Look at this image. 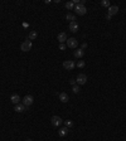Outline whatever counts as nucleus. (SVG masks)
<instances>
[{"instance_id":"4468645a","label":"nucleus","mask_w":126,"mask_h":141,"mask_svg":"<svg viewBox=\"0 0 126 141\" xmlns=\"http://www.w3.org/2000/svg\"><path fill=\"white\" fill-rule=\"evenodd\" d=\"M83 54H85V50L83 49H75V52H73V56L76 58H78V59L83 57Z\"/></svg>"},{"instance_id":"412c9836","label":"nucleus","mask_w":126,"mask_h":141,"mask_svg":"<svg viewBox=\"0 0 126 141\" xmlns=\"http://www.w3.org/2000/svg\"><path fill=\"white\" fill-rule=\"evenodd\" d=\"M72 92H73V93H78V92H79V86H78V84L72 86Z\"/></svg>"},{"instance_id":"1a4fd4ad","label":"nucleus","mask_w":126,"mask_h":141,"mask_svg":"<svg viewBox=\"0 0 126 141\" xmlns=\"http://www.w3.org/2000/svg\"><path fill=\"white\" fill-rule=\"evenodd\" d=\"M78 23L77 21H71L69 23V30L72 31V33H77L78 31Z\"/></svg>"},{"instance_id":"a878e982","label":"nucleus","mask_w":126,"mask_h":141,"mask_svg":"<svg viewBox=\"0 0 126 141\" xmlns=\"http://www.w3.org/2000/svg\"><path fill=\"white\" fill-rule=\"evenodd\" d=\"M111 18H112V16L107 14V15H106V20H111Z\"/></svg>"},{"instance_id":"4be33fe9","label":"nucleus","mask_w":126,"mask_h":141,"mask_svg":"<svg viewBox=\"0 0 126 141\" xmlns=\"http://www.w3.org/2000/svg\"><path fill=\"white\" fill-rule=\"evenodd\" d=\"M76 66H77V67H79V68H83V67H85V61H78Z\"/></svg>"},{"instance_id":"5701e85b","label":"nucleus","mask_w":126,"mask_h":141,"mask_svg":"<svg viewBox=\"0 0 126 141\" xmlns=\"http://www.w3.org/2000/svg\"><path fill=\"white\" fill-rule=\"evenodd\" d=\"M66 47H67L66 44H59V49H61V50H64V49H66Z\"/></svg>"},{"instance_id":"6e6552de","label":"nucleus","mask_w":126,"mask_h":141,"mask_svg":"<svg viewBox=\"0 0 126 141\" xmlns=\"http://www.w3.org/2000/svg\"><path fill=\"white\" fill-rule=\"evenodd\" d=\"M117 13H119V6L117 5H111L110 8H109V13H107L109 15H111V16L116 15Z\"/></svg>"},{"instance_id":"7ed1b4c3","label":"nucleus","mask_w":126,"mask_h":141,"mask_svg":"<svg viewBox=\"0 0 126 141\" xmlns=\"http://www.w3.org/2000/svg\"><path fill=\"white\" fill-rule=\"evenodd\" d=\"M86 82H87V76L83 74V73H79L77 76V78H76V83L78 86H83V84H86Z\"/></svg>"},{"instance_id":"9b49d317","label":"nucleus","mask_w":126,"mask_h":141,"mask_svg":"<svg viewBox=\"0 0 126 141\" xmlns=\"http://www.w3.org/2000/svg\"><path fill=\"white\" fill-rule=\"evenodd\" d=\"M68 131H69V128H68V127H66V126H63V127H61V128L58 130V135H59L61 137L67 136V135H68Z\"/></svg>"},{"instance_id":"20e7f679","label":"nucleus","mask_w":126,"mask_h":141,"mask_svg":"<svg viewBox=\"0 0 126 141\" xmlns=\"http://www.w3.org/2000/svg\"><path fill=\"white\" fill-rule=\"evenodd\" d=\"M33 101H34V98H33L32 94H27V96L23 97V105L25 107H29L30 105H33Z\"/></svg>"},{"instance_id":"f257e3e1","label":"nucleus","mask_w":126,"mask_h":141,"mask_svg":"<svg viewBox=\"0 0 126 141\" xmlns=\"http://www.w3.org/2000/svg\"><path fill=\"white\" fill-rule=\"evenodd\" d=\"M75 12H76V14H77V15H85V14L87 13V9H86V6H85V5L78 4V5H76V6H75Z\"/></svg>"},{"instance_id":"aec40b11","label":"nucleus","mask_w":126,"mask_h":141,"mask_svg":"<svg viewBox=\"0 0 126 141\" xmlns=\"http://www.w3.org/2000/svg\"><path fill=\"white\" fill-rule=\"evenodd\" d=\"M63 122H64V126H66V127H68V128L73 126V122H72L71 120H66V121H63Z\"/></svg>"},{"instance_id":"dca6fc26","label":"nucleus","mask_w":126,"mask_h":141,"mask_svg":"<svg viewBox=\"0 0 126 141\" xmlns=\"http://www.w3.org/2000/svg\"><path fill=\"white\" fill-rule=\"evenodd\" d=\"M75 4H73V1H68V3H66V8L68 9V10H72V9H75Z\"/></svg>"},{"instance_id":"9d476101","label":"nucleus","mask_w":126,"mask_h":141,"mask_svg":"<svg viewBox=\"0 0 126 141\" xmlns=\"http://www.w3.org/2000/svg\"><path fill=\"white\" fill-rule=\"evenodd\" d=\"M10 101L13 102V105H19V103H20V101H22V98H20V96H19V94H12Z\"/></svg>"},{"instance_id":"f8f14e48","label":"nucleus","mask_w":126,"mask_h":141,"mask_svg":"<svg viewBox=\"0 0 126 141\" xmlns=\"http://www.w3.org/2000/svg\"><path fill=\"white\" fill-rule=\"evenodd\" d=\"M57 39H58V42H59L61 44H63L64 42H67V39H68V38H67V34H66V33H63V31H62V33H59V34H58Z\"/></svg>"},{"instance_id":"393cba45","label":"nucleus","mask_w":126,"mask_h":141,"mask_svg":"<svg viewBox=\"0 0 126 141\" xmlns=\"http://www.w3.org/2000/svg\"><path fill=\"white\" fill-rule=\"evenodd\" d=\"M86 48H87V44H86V43H83V44H82V48H81V49H86Z\"/></svg>"},{"instance_id":"a211bd4d","label":"nucleus","mask_w":126,"mask_h":141,"mask_svg":"<svg viewBox=\"0 0 126 141\" xmlns=\"http://www.w3.org/2000/svg\"><path fill=\"white\" fill-rule=\"evenodd\" d=\"M66 19H67V20H71V21H76V16L73 15L72 13H68V14L66 15Z\"/></svg>"},{"instance_id":"bb28decb","label":"nucleus","mask_w":126,"mask_h":141,"mask_svg":"<svg viewBox=\"0 0 126 141\" xmlns=\"http://www.w3.org/2000/svg\"><path fill=\"white\" fill-rule=\"evenodd\" d=\"M25 141H32V140H30V139H28V140H25Z\"/></svg>"},{"instance_id":"f3484780","label":"nucleus","mask_w":126,"mask_h":141,"mask_svg":"<svg viewBox=\"0 0 126 141\" xmlns=\"http://www.w3.org/2000/svg\"><path fill=\"white\" fill-rule=\"evenodd\" d=\"M37 37H38V34H37L35 30H32L30 33H29V40H34Z\"/></svg>"},{"instance_id":"ddd939ff","label":"nucleus","mask_w":126,"mask_h":141,"mask_svg":"<svg viewBox=\"0 0 126 141\" xmlns=\"http://www.w3.org/2000/svg\"><path fill=\"white\" fill-rule=\"evenodd\" d=\"M28 109L29 107H25L23 103H19V105H15L14 111H16V112H24V111H28Z\"/></svg>"},{"instance_id":"f03ea898","label":"nucleus","mask_w":126,"mask_h":141,"mask_svg":"<svg viewBox=\"0 0 126 141\" xmlns=\"http://www.w3.org/2000/svg\"><path fill=\"white\" fill-rule=\"evenodd\" d=\"M32 46H33V44H32V40L28 39V40H24V42L20 44V49H22L23 52H29L32 49Z\"/></svg>"},{"instance_id":"6ab92c4d","label":"nucleus","mask_w":126,"mask_h":141,"mask_svg":"<svg viewBox=\"0 0 126 141\" xmlns=\"http://www.w3.org/2000/svg\"><path fill=\"white\" fill-rule=\"evenodd\" d=\"M101 5H102L103 8H110L111 6V4H110L109 0H102V1H101Z\"/></svg>"},{"instance_id":"39448f33","label":"nucleus","mask_w":126,"mask_h":141,"mask_svg":"<svg viewBox=\"0 0 126 141\" xmlns=\"http://www.w3.org/2000/svg\"><path fill=\"white\" fill-rule=\"evenodd\" d=\"M67 47L68 48H72V49H76L77 46H78V42H77V39L76 38H69V39H67Z\"/></svg>"},{"instance_id":"2eb2a0df","label":"nucleus","mask_w":126,"mask_h":141,"mask_svg":"<svg viewBox=\"0 0 126 141\" xmlns=\"http://www.w3.org/2000/svg\"><path fill=\"white\" fill-rule=\"evenodd\" d=\"M59 100L62 101L63 103H66V102H68L69 97H68V94L66 93V92H61V93H59Z\"/></svg>"},{"instance_id":"0eeeda50","label":"nucleus","mask_w":126,"mask_h":141,"mask_svg":"<svg viewBox=\"0 0 126 141\" xmlns=\"http://www.w3.org/2000/svg\"><path fill=\"white\" fill-rule=\"evenodd\" d=\"M50 121H52V125L54 126V127H58V126H61L63 124V120L59 116H53Z\"/></svg>"},{"instance_id":"b1692460","label":"nucleus","mask_w":126,"mask_h":141,"mask_svg":"<svg viewBox=\"0 0 126 141\" xmlns=\"http://www.w3.org/2000/svg\"><path fill=\"white\" fill-rule=\"evenodd\" d=\"M69 83H71L72 86H75V84H77V83H76V79H69Z\"/></svg>"},{"instance_id":"423d86ee","label":"nucleus","mask_w":126,"mask_h":141,"mask_svg":"<svg viewBox=\"0 0 126 141\" xmlns=\"http://www.w3.org/2000/svg\"><path fill=\"white\" fill-rule=\"evenodd\" d=\"M75 67H76V64H75L73 61H64L63 62V68L67 69V71H72Z\"/></svg>"}]
</instances>
